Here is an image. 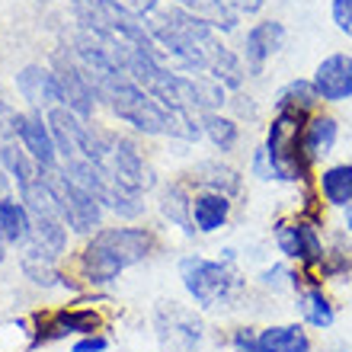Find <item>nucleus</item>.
I'll list each match as a JSON object with an SVG mask.
<instances>
[{
  "instance_id": "11",
  "label": "nucleus",
  "mask_w": 352,
  "mask_h": 352,
  "mask_svg": "<svg viewBox=\"0 0 352 352\" xmlns=\"http://www.w3.org/2000/svg\"><path fill=\"white\" fill-rule=\"evenodd\" d=\"M317 195L320 202L330 205V208H340L346 212L352 205V160H340V164H330L317 173Z\"/></svg>"
},
{
  "instance_id": "25",
  "label": "nucleus",
  "mask_w": 352,
  "mask_h": 352,
  "mask_svg": "<svg viewBox=\"0 0 352 352\" xmlns=\"http://www.w3.org/2000/svg\"><path fill=\"white\" fill-rule=\"evenodd\" d=\"M260 282L263 285H269V288H276V292H282V288H292V292H298L301 288V276L298 272H292L288 266H272V269H263V276H260Z\"/></svg>"
},
{
  "instance_id": "32",
  "label": "nucleus",
  "mask_w": 352,
  "mask_h": 352,
  "mask_svg": "<svg viewBox=\"0 0 352 352\" xmlns=\"http://www.w3.org/2000/svg\"><path fill=\"white\" fill-rule=\"evenodd\" d=\"M3 192H7V176L0 173V195H3Z\"/></svg>"
},
{
  "instance_id": "29",
  "label": "nucleus",
  "mask_w": 352,
  "mask_h": 352,
  "mask_svg": "<svg viewBox=\"0 0 352 352\" xmlns=\"http://www.w3.org/2000/svg\"><path fill=\"white\" fill-rule=\"evenodd\" d=\"M102 349H106V340H102V336H90V340L74 346V352H102Z\"/></svg>"
},
{
  "instance_id": "8",
  "label": "nucleus",
  "mask_w": 352,
  "mask_h": 352,
  "mask_svg": "<svg viewBox=\"0 0 352 352\" xmlns=\"http://www.w3.org/2000/svg\"><path fill=\"white\" fill-rule=\"evenodd\" d=\"M314 87L324 102H349L352 100V55L349 52H333L327 55L314 71Z\"/></svg>"
},
{
  "instance_id": "6",
  "label": "nucleus",
  "mask_w": 352,
  "mask_h": 352,
  "mask_svg": "<svg viewBox=\"0 0 352 352\" xmlns=\"http://www.w3.org/2000/svg\"><path fill=\"white\" fill-rule=\"evenodd\" d=\"M48 186L55 189L58 202H61V212H65V221L74 228V231H93L100 224V199L93 192H87L84 186H77L67 173H58L55 167L48 170Z\"/></svg>"
},
{
  "instance_id": "31",
  "label": "nucleus",
  "mask_w": 352,
  "mask_h": 352,
  "mask_svg": "<svg viewBox=\"0 0 352 352\" xmlns=\"http://www.w3.org/2000/svg\"><path fill=\"white\" fill-rule=\"evenodd\" d=\"M343 231H346V237H349V241H352V205H349V208H346V212H343Z\"/></svg>"
},
{
  "instance_id": "28",
  "label": "nucleus",
  "mask_w": 352,
  "mask_h": 352,
  "mask_svg": "<svg viewBox=\"0 0 352 352\" xmlns=\"http://www.w3.org/2000/svg\"><path fill=\"white\" fill-rule=\"evenodd\" d=\"M250 173L256 176V179H276V170H272V160H269V154H266V148H256L253 151V157H250Z\"/></svg>"
},
{
  "instance_id": "27",
  "label": "nucleus",
  "mask_w": 352,
  "mask_h": 352,
  "mask_svg": "<svg viewBox=\"0 0 352 352\" xmlns=\"http://www.w3.org/2000/svg\"><path fill=\"white\" fill-rule=\"evenodd\" d=\"M23 122H26V116H19V112L10 109L7 102H0V131H3V138L19 135V131H23Z\"/></svg>"
},
{
  "instance_id": "24",
  "label": "nucleus",
  "mask_w": 352,
  "mask_h": 352,
  "mask_svg": "<svg viewBox=\"0 0 352 352\" xmlns=\"http://www.w3.org/2000/svg\"><path fill=\"white\" fill-rule=\"evenodd\" d=\"M52 260H55V256L42 253L38 247H29V253L23 256V269H26V272L36 278V282H42V285H52V282H55V269H52Z\"/></svg>"
},
{
  "instance_id": "17",
  "label": "nucleus",
  "mask_w": 352,
  "mask_h": 352,
  "mask_svg": "<svg viewBox=\"0 0 352 352\" xmlns=\"http://www.w3.org/2000/svg\"><path fill=\"white\" fill-rule=\"evenodd\" d=\"M19 138L26 144V151L36 157L38 167L52 170L55 167V138H52V131L42 125V116H26L23 122V131H19Z\"/></svg>"
},
{
  "instance_id": "7",
  "label": "nucleus",
  "mask_w": 352,
  "mask_h": 352,
  "mask_svg": "<svg viewBox=\"0 0 352 352\" xmlns=\"http://www.w3.org/2000/svg\"><path fill=\"white\" fill-rule=\"evenodd\" d=\"M285 45V26L278 19H260L247 29L243 36V67L247 77H260L266 71V65L272 61V55H278V48Z\"/></svg>"
},
{
  "instance_id": "4",
  "label": "nucleus",
  "mask_w": 352,
  "mask_h": 352,
  "mask_svg": "<svg viewBox=\"0 0 352 352\" xmlns=\"http://www.w3.org/2000/svg\"><path fill=\"white\" fill-rule=\"evenodd\" d=\"M102 100L112 106V112L135 125L144 135H164L167 131V109L151 96L144 87H138L131 77H119L109 87H102Z\"/></svg>"
},
{
  "instance_id": "3",
  "label": "nucleus",
  "mask_w": 352,
  "mask_h": 352,
  "mask_svg": "<svg viewBox=\"0 0 352 352\" xmlns=\"http://www.w3.org/2000/svg\"><path fill=\"white\" fill-rule=\"evenodd\" d=\"M305 122L307 116H298V112H276L272 122L266 129V154L272 160V170H276V179L282 183H311V164L301 154V135H305Z\"/></svg>"
},
{
  "instance_id": "16",
  "label": "nucleus",
  "mask_w": 352,
  "mask_h": 352,
  "mask_svg": "<svg viewBox=\"0 0 352 352\" xmlns=\"http://www.w3.org/2000/svg\"><path fill=\"white\" fill-rule=\"evenodd\" d=\"M260 352H311V336L301 324H272L260 330Z\"/></svg>"
},
{
  "instance_id": "5",
  "label": "nucleus",
  "mask_w": 352,
  "mask_h": 352,
  "mask_svg": "<svg viewBox=\"0 0 352 352\" xmlns=\"http://www.w3.org/2000/svg\"><path fill=\"white\" fill-rule=\"evenodd\" d=\"M276 247L278 253L285 256L288 263H298L301 269H320L324 263V237H320V228L311 218H288V221L276 224Z\"/></svg>"
},
{
  "instance_id": "21",
  "label": "nucleus",
  "mask_w": 352,
  "mask_h": 352,
  "mask_svg": "<svg viewBox=\"0 0 352 352\" xmlns=\"http://www.w3.org/2000/svg\"><path fill=\"white\" fill-rule=\"evenodd\" d=\"M0 237L10 243H19L29 237V212L10 199H0Z\"/></svg>"
},
{
  "instance_id": "22",
  "label": "nucleus",
  "mask_w": 352,
  "mask_h": 352,
  "mask_svg": "<svg viewBox=\"0 0 352 352\" xmlns=\"http://www.w3.org/2000/svg\"><path fill=\"white\" fill-rule=\"evenodd\" d=\"M0 157H3V167L13 173V179H16V186L23 189V186H29L32 179H38L36 176V167L26 160V151H19L16 144H3V151H0Z\"/></svg>"
},
{
  "instance_id": "1",
  "label": "nucleus",
  "mask_w": 352,
  "mask_h": 352,
  "mask_svg": "<svg viewBox=\"0 0 352 352\" xmlns=\"http://www.w3.org/2000/svg\"><path fill=\"white\" fill-rule=\"evenodd\" d=\"M151 253V234L138 228L100 231L84 250V272L93 285L112 282L125 266L141 263Z\"/></svg>"
},
{
  "instance_id": "9",
  "label": "nucleus",
  "mask_w": 352,
  "mask_h": 352,
  "mask_svg": "<svg viewBox=\"0 0 352 352\" xmlns=\"http://www.w3.org/2000/svg\"><path fill=\"white\" fill-rule=\"evenodd\" d=\"M336 141H340V122H336V116H330V112L307 116L305 135H301V154H305V160L311 167L324 164L333 154Z\"/></svg>"
},
{
  "instance_id": "20",
  "label": "nucleus",
  "mask_w": 352,
  "mask_h": 352,
  "mask_svg": "<svg viewBox=\"0 0 352 352\" xmlns=\"http://www.w3.org/2000/svg\"><path fill=\"white\" fill-rule=\"evenodd\" d=\"M164 214H167L173 224H179L186 234H192V195L186 192V186H170L164 192V202H160Z\"/></svg>"
},
{
  "instance_id": "18",
  "label": "nucleus",
  "mask_w": 352,
  "mask_h": 352,
  "mask_svg": "<svg viewBox=\"0 0 352 352\" xmlns=\"http://www.w3.org/2000/svg\"><path fill=\"white\" fill-rule=\"evenodd\" d=\"M195 183L202 186V189H208V192H221V195H237L241 192V173L234 167H228V164H221V160H205V164H199V167L192 170Z\"/></svg>"
},
{
  "instance_id": "26",
  "label": "nucleus",
  "mask_w": 352,
  "mask_h": 352,
  "mask_svg": "<svg viewBox=\"0 0 352 352\" xmlns=\"http://www.w3.org/2000/svg\"><path fill=\"white\" fill-rule=\"evenodd\" d=\"M330 16H333V26L352 42V0H333L330 3Z\"/></svg>"
},
{
  "instance_id": "12",
  "label": "nucleus",
  "mask_w": 352,
  "mask_h": 352,
  "mask_svg": "<svg viewBox=\"0 0 352 352\" xmlns=\"http://www.w3.org/2000/svg\"><path fill=\"white\" fill-rule=\"evenodd\" d=\"M231 195H221V192H208L202 189L199 195H192V228L199 234H214L221 231L228 218H231Z\"/></svg>"
},
{
  "instance_id": "23",
  "label": "nucleus",
  "mask_w": 352,
  "mask_h": 352,
  "mask_svg": "<svg viewBox=\"0 0 352 352\" xmlns=\"http://www.w3.org/2000/svg\"><path fill=\"white\" fill-rule=\"evenodd\" d=\"M100 327V317L93 314V311H65V314L55 317V336L61 333H93Z\"/></svg>"
},
{
  "instance_id": "2",
  "label": "nucleus",
  "mask_w": 352,
  "mask_h": 352,
  "mask_svg": "<svg viewBox=\"0 0 352 352\" xmlns=\"http://www.w3.org/2000/svg\"><path fill=\"white\" fill-rule=\"evenodd\" d=\"M179 278L195 305L202 311L231 305L234 298L243 292V278L224 260H205V256H183L179 260Z\"/></svg>"
},
{
  "instance_id": "15",
  "label": "nucleus",
  "mask_w": 352,
  "mask_h": 352,
  "mask_svg": "<svg viewBox=\"0 0 352 352\" xmlns=\"http://www.w3.org/2000/svg\"><path fill=\"white\" fill-rule=\"evenodd\" d=\"M16 87L32 106H42V109H48V106H55V102L61 100L55 74L45 71V67H36V65L26 67V71L16 77Z\"/></svg>"
},
{
  "instance_id": "30",
  "label": "nucleus",
  "mask_w": 352,
  "mask_h": 352,
  "mask_svg": "<svg viewBox=\"0 0 352 352\" xmlns=\"http://www.w3.org/2000/svg\"><path fill=\"white\" fill-rule=\"evenodd\" d=\"M237 13H256L263 7V0H231Z\"/></svg>"
},
{
  "instance_id": "14",
  "label": "nucleus",
  "mask_w": 352,
  "mask_h": 352,
  "mask_svg": "<svg viewBox=\"0 0 352 352\" xmlns=\"http://www.w3.org/2000/svg\"><path fill=\"white\" fill-rule=\"evenodd\" d=\"M320 93H317L314 80H307V77H295V80H288L282 90L276 93V112H298V116H314L320 109Z\"/></svg>"
},
{
  "instance_id": "33",
  "label": "nucleus",
  "mask_w": 352,
  "mask_h": 352,
  "mask_svg": "<svg viewBox=\"0 0 352 352\" xmlns=\"http://www.w3.org/2000/svg\"><path fill=\"white\" fill-rule=\"evenodd\" d=\"M0 260H3V237H0Z\"/></svg>"
},
{
  "instance_id": "19",
  "label": "nucleus",
  "mask_w": 352,
  "mask_h": 352,
  "mask_svg": "<svg viewBox=\"0 0 352 352\" xmlns=\"http://www.w3.org/2000/svg\"><path fill=\"white\" fill-rule=\"evenodd\" d=\"M202 135L212 141L221 154H228V151H234L237 138H241V122L231 119V116H221V112H205L202 116Z\"/></svg>"
},
{
  "instance_id": "13",
  "label": "nucleus",
  "mask_w": 352,
  "mask_h": 352,
  "mask_svg": "<svg viewBox=\"0 0 352 352\" xmlns=\"http://www.w3.org/2000/svg\"><path fill=\"white\" fill-rule=\"evenodd\" d=\"M295 307H298V314H301V320H305L307 327H314V330H327V327H333V320H336L333 301H330V295H327L320 285L298 288Z\"/></svg>"
},
{
  "instance_id": "10",
  "label": "nucleus",
  "mask_w": 352,
  "mask_h": 352,
  "mask_svg": "<svg viewBox=\"0 0 352 352\" xmlns=\"http://www.w3.org/2000/svg\"><path fill=\"white\" fill-rule=\"evenodd\" d=\"M55 80H58V90H61V102H65L67 109L74 112L77 119H90L93 116V87L71 58L58 55Z\"/></svg>"
}]
</instances>
